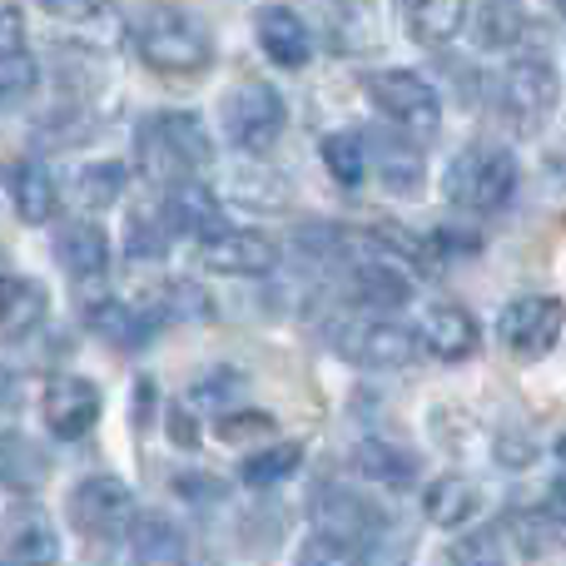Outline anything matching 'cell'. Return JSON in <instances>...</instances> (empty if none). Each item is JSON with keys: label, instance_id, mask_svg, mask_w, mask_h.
Returning a JSON list of instances; mask_svg holds the SVG:
<instances>
[{"label": "cell", "instance_id": "3957f363", "mask_svg": "<svg viewBox=\"0 0 566 566\" xmlns=\"http://www.w3.org/2000/svg\"><path fill=\"white\" fill-rule=\"evenodd\" d=\"M512 189H517V159L502 145L462 149L448 165V175H442V195L458 209H468V214H492V209H502L512 199Z\"/></svg>", "mask_w": 566, "mask_h": 566}, {"label": "cell", "instance_id": "e575fe53", "mask_svg": "<svg viewBox=\"0 0 566 566\" xmlns=\"http://www.w3.org/2000/svg\"><path fill=\"white\" fill-rule=\"evenodd\" d=\"M298 462H303L298 442H274V448L254 452V458L244 462V482H249V488H274V482H283V478H293V472H298Z\"/></svg>", "mask_w": 566, "mask_h": 566}, {"label": "cell", "instance_id": "74e56055", "mask_svg": "<svg viewBox=\"0 0 566 566\" xmlns=\"http://www.w3.org/2000/svg\"><path fill=\"white\" fill-rule=\"evenodd\" d=\"M169 249V234L155 224V219H129V234H125V254L135 259V264H155V259H165Z\"/></svg>", "mask_w": 566, "mask_h": 566}, {"label": "cell", "instance_id": "484cf974", "mask_svg": "<svg viewBox=\"0 0 566 566\" xmlns=\"http://www.w3.org/2000/svg\"><path fill=\"white\" fill-rule=\"evenodd\" d=\"M45 478H50L45 452H40L30 438H20L15 428L0 432V488H10V492H35Z\"/></svg>", "mask_w": 566, "mask_h": 566}, {"label": "cell", "instance_id": "1f68e13d", "mask_svg": "<svg viewBox=\"0 0 566 566\" xmlns=\"http://www.w3.org/2000/svg\"><path fill=\"white\" fill-rule=\"evenodd\" d=\"M155 298H159V303H145V308L155 313V323H169V318H179V323H205V318H214V303H209V293L199 289V283H189V279L165 283Z\"/></svg>", "mask_w": 566, "mask_h": 566}, {"label": "cell", "instance_id": "44dd1931", "mask_svg": "<svg viewBox=\"0 0 566 566\" xmlns=\"http://www.w3.org/2000/svg\"><path fill=\"white\" fill-rule=\"evenodd\" d=\"M478 507H482L478 482H472V478H458V472H448V478L428 482V492H422V512H428V522H432V527H442V532L468 527V522L478 517Z\"/></svg>", "mask_w": 566, "mask_h": 566}, {"label": "cell", "instance_id": "8992f818", "mask_svg": "<svg viewBox=\"0 0 566 566\" xmlns=\"http://www.w3.org/2000/svg\"><path fill=\"white\" fill-rule=\"evenodd\" d=\"M373 95V105L398 125V135L408 139H432L442 125V99L418 70H378V75L363 80Z\"/></svg>", "mask_w": 566, "mask_h": 566}, {"label": "cell", "instance_id": "4316f807", "mask_svg": "<svg viewBox=\"0 0 566 566\" xmlns=\"http://www.w3.org/2000/svg\"><path fill=\"white\" fill-rule=\"evenodd\" d=\"M532 20L517 10V0H482L478 15H472V40L482 50H512L527 40Z\"/></svg>", "mask_w": 566, "mask_h": 566}, {"label": "cell", "instance_id": "ac0fdd59", "mask_svg": "<svg viewBox=\"0 0 566 566\" xmlns=\"http://www.w3.org/2000/svg\"><path fill=\"white\" fill-rule=\"evenodd\" d=\"M85 323L99 333L105 343H115V348H145L149 338H155V313L145 308V303H125V298H95L85 303Z\"/></svg>", "mask_w": 566, "mask_h": 566}, {"label": "cell", "instance_id": "ee69618b", "mask_svg": "<svg viewBox=\"0 0 566 566\" xmlns=\"http://www.w3.org/2000/svg\"><path fill=\"white\" fill-rule=\"evenodd\" d=\"M175 492H179V497L219 502V497H224V482H214V478H175Z\"/></svg>", "mask_w": 566, "mask_h": 566}, {"label": "cell", "instance_id": "cb8c5ba5", "mask_svg": "<svg viewBox=\"0 0 566 566\" xmlns=\"http://www.w3.org/2000/svg\"><path fill=\"white\" fill-rule=\"evenodd\" d=\"M353 462H358V472L368 482H378V488H412V482H418V458H412L402 442H388V438L358 442Z\"/></svg>", "mask_w": 566, "mask_h": 566}, {"label": "cell", "instance_id": "83f0119b", "mask_svg": "<svg viewBox=\"0 0 566 566\" xmlns=\"http://www.w3.org/2000/svg\"><path fill=\"white\" fill-rule=\"evenodd\" d=\"M229 195L239 199L244 209H264V214H274V209H289V179L279 175V169H264V165H239L234 175H229Z\"/></svg>", "mask_w": 566, "mask_h": 566}, {"label": "cell", "instance_id": "5b68a950", "mask_svg": "<svg viewBox=\"0 0 566 566\" xmlns=\"http://www.w3.org/2000/svg\"><path fill=\"white\" fill-rule=\"evenodd\" d=\"M219 125H224V139L244 155H264V149L279 145L283 125H289V109H283V95L269 80H239L224 95V109H219Z\"/></svg>", "mask_w": 566, "mask_h": 566}, {"label": "cell", "instance_id": "9a60e30c", "mask_svg": "<svg viewBox=\"0 0 566 566\" xmlns=\"http://www.w3.org/2000/svg\"><path fill=\"white\" fill-rule=\"evenodd\" d=\"M254 35H259V50L279 70H303L313 60V35L293 6H264L254 15Z\"/></svg>", "mask_w": 566, "mask_h": 566}, {"label": "cell", "instance_id": "b9f144b4", "mask_svg": "<svg viewBox=\"0 0 566 566\" xmlns=\"http://www.w3.org/2000/svg\"><path fill=\"white\" fill-rule=\"evenodd\" d=\"M244 388V378H239V373H205V378L195 382V398L199 402H224V398H234V392Z\"/></svg>", "mask_w": 566, "mask_h": 566}, {"label": "cell", "instance_id": "7c38bea8", "mask_svg": "<svg viewBox=\"0 0 566 566\" xmlns=\"http://www.w3.org/2000/svg\"><path fill=\"white\" fill-rule=\"evenodd\" d=\"M363 155H368V169H378V185L388 195H418L422 189V149L418 139L398 135V129H378V135H363Z\"/></svg>", "mask_w": 566, "mask_h": 566}, {"label": "cell", "instance_id": "d590c367", "mask_svg": "<svg viewBox=\"0 0 566 566\" xmlns=\"http://www.w3.org/2000/svg\"><path fill=\"white\" fill-rule=\"evenodd\" d=\"M274 432H279L274 412H224V418L214 422V438L229 442V448H239V442H249V438H274Z\"/></svg>", "mask_w": 566, "mask_h": 566}, {"label": "cell", "instance_id": "f6af8a7d", "mask_svg": "<svg viewBox=\"0 0 566 566\" xmlns=\"http://www.w3.org/2000/svg\"><path fill=\"white\" fill-rule=\"evenodd\" d=\"M169 438H175L179 448H195V442H199V432H195V418L175 408V412H169Z\"/></svg>", "mask_w": 566, "mask_h": 566}, {"label": "cell", "instance_id": "ba28073f", "mask_svg": "<svg viewBox=\"0 0 566 566\" xmlns=\"http://www.w3.org/2000/svg\"><path fill=\"white\" fill-rule=\"evenodd\" d=\"M199 264L224 279H264L279 269V239L259 229H224L199 244Z\"/></svg>", "mask_w": 566, "mask_h": 566}, {"label": "cell", "instance_id": "d6986e66", "mask_svg": "<svg viewBox=\"0 0 566 566\" xmlns=\"http://www.w3.org/2000/svg\"><path fill=\"white\" fill-rule=\"evenodd\" d=\"M125 537L135 566H185V532L165 512H139Z\"/></svg>", "mask_w": 566, "mask_h": 566}, {"label": "cell", "instance_id": "603a6c76", "mask_svg": "<svg viewBox=\"0 0 566 566\" xmlns=\"http://www.w3.org/2000/svg\"><path fill=\"white\" fill-rule=\"evenodd\" d=\"M402 10V30H408V40H418V45H448L452 35H458L462 25V0H398Z\"/></svg>", "mask_w": 566, "mask_h": 566}, {"label": "cell", "instance_id": "d4e9b609", "mask_svg": "<svg viewBox=\"0 0 566 566\" xmlns=\"http://www.w3.org/2000/svg\"><path fill=\"white\" fill-rule=\"evenodd\" d=\"M348 293L353 303H368V308H402L412 293L408 269L392 264H348Z\"/></svg>", "mask_w": 566, "mask_h": 566}, {"label": "cell", "instance_id": "7402d4cb", "mask_svg": "<svg viewBox=\"0 0 566 566\" xmlns=\"http://www.w3.org/2000/svg\"><path fill=\"white\" fill-rule=\"evenodd\" d=\"M45 318V289L25 274H0V338H25Z\"/></svg>", "mask_w": 566, "mask_h": 566}, {"label": "cell", "instance_id": "f1b7e54d", "mask_svg": "<svg viewBox=\"0 0 566 566\" xmlns=\"http://www.w3.org/2000/svg\"><path fill=\"white\" fill-rule=\"evenodd\" d=\"M512 542H517L527 557H547L562 542V502H537V507L517 512L512 517Z\"/></svg>", "mask_w": 566, "mask_h": 566}, {"label": "cell", "instance_id": "7bdbcfd3", "mask_svg": "<svg viewBox=\"0 0 566 566\" xmlns=\"http://www.w3.org/2000/svg\"><path fill=\"white\" fill-rule=\"evenodd\" d=\"M25 408V392H20V378L15 373H6L0 368V432L10 428V422H15V412Z\"/></svg>", "mask_w": 566, "mask_h": 566}, {"label": "cell", "instance_id": "2e32d148", "mask_svg": "<svg viewBox=\"0 0 566 566\" xmlns=\"http://www.w3.org/2000/svg\"><path fill=\"white\" fill-rule=\"evenodd\" d=\"M557 95H562V80L547 60H517V65H507V75H502V99H507V109L517 119H527V125L552 115Z\"/></svg>", "mask_w": 566, "mask_h": 566}, {"label": "cell", "instance_id": "277c9868", "mask_svg": "<svg viewBox=\"0 0 566 566\" xmlns=\"http://www.w3.org/2000/svg\"><path fill=\"white\" fill-rule=\"evenodd\" d=\"M328 348L368 373H398L418 363V333L392 318H343L328 328Z\"/></svg>", "mask_w": 566, "mask_h": 566}, {"label": "cell", "instance_id": "52a82bcc", "mask_svg": "<svg viewBox=\"0 0 566 566\" xmlns=\"http://www.w3.org/2000/svg\"><path fill=\"white\" fill-rule=\"evenodd\" d=\"M129 522H135V492L119 478H109V472H95V478H85L70 492V527L80 537L115 542L129 532Z\"/></svg>", "mask_w": 566, "mask_h": 566}, {"label": "cell", "instance_id": "4fadbf2b", "mask_svg": "<svg viewBox=\"0 0 566 566\" xmlns=\"http://www.w3.org/2000/svg\"><path fill=\"white\" fill-rule=\"evenodd\" d=\"M478 343H482V328L462 303H438V308H428L418 323V348H428L432 358H442V363L472 358Z\"/></svg>", "mask_w": 566, "mask_h": 566}, {"label": "cell", "instance_id": "f35d334b", "mask_svg": "<svg viewBox=\"0 0 566 566\" xmlns=\"http://www.w3.org/2000/svg\"><path fill=\"white\" fill-rule=\"evenodd\" d=\"M298 566H358V557H353L348 542H333V537H318V532H313V537L298 547Z\"/></svg>", "mask_w": 566, "mask_h": 566}, {"label": "cell", "instance_id": "9c48e42d", "mask_svg": "<svg viewBox=\"0 0 566 566\" xmlns=\"http://www.w3.org/2000/svg\"><path fill=\"white\" fill-rule=\"evenodd\" d=\"M562 298L552 293H527V298H512L497 318V338L507 343L512 353H552L562 343Z\"/></svg>", "mask_w": 566, "mask_h": 566}, {"label": "cell", "instance_id": "836d02e7", "mask_svg": "<svg viewBox=\"0 0 566 566\" xmlns=\"http://www.w3.org/2000/svg\"><path fill=\"white\" fill-rule=\"evenodd\" d=\"M323 169L338 179L343 189H358L368 179V155H363V135L343 129V135H328L323 139Z\"/></svg>", "mask_w": 566, "mask_h": 566}, {"label": "cell", "instance_id": "d6a6232c", "mask_svg": "<svg viewBox=\"0 0 566 566\" xmlns=\"http://www.w3.org/2000/svg\"><path fill=\"white\" fill-rule=\"evenodd\" d=\"M353 557H358V566H412V532L402 522L382 517L363 537V552H353Z\"/></svg>", "mask_w": 566, "mask_h": 566}, {"label": "cell", "instance_id": "e0dca14e", "mask_svg": "<svg viewBox=\"0 0 566 566\" xmlns=\"http://www.w3.org/2000/svg\"><path fill=\"white\" fill-rule=\"evenodd\" d=\"M55 259L65 264V274L75 283H90V279H105L109 269V234L90 219H70L60 224L55 234Z\"/></svg>", "mask_w": 566, "mask_h": 566}, {"label": "cell", "instance_id": "6da1fadb", "mask_svg": "<svg viewBox=\"0 0 566 566\" xmlns=\"http://www.w3.org/2000/svg\"><path fill=\"white\" fill-rule=\"evenodd\" d=\"M139 175L149 185H179V179H199V169L214 165V139H209L205 119L195 109H159L139 125Z\"/></svg>", "mask_w": 566, "mask_h": 566}, {"label": "cell", "instance_id": "f546056e", "mask_svg": "<svg viewBox=\"0 0 566 566\" xmlns=\"http://www.w3.org/2000/svg\"><path fill=\"white\" fill-rule=\"evenodd\" d=\"M6 552H10V562H20V566H55L60 537L45 517H20L15 527L6 532Z\"/></svg>", "mask_w": 566, "mask_h": 566}, {"label": "cell", "instance_id": "4dcf8cb0", "mask_svg": "<svg viewBox=\"0 0 566 566\" xmlns=\"http://www.w3.org/2000/svg\"><path fill=\"white\" fill-rule=\"evenodd\" d=\"M125 185H129V169L119 165V159H99V165H85L75 175V205L80 209H109V205H119V195H125Z\"/></svg>", "mask_w": 566, "mask_h": 566}, {"label": "cell", "instance_id": "60d3db41", "mask_svg": "<svg viewBox=\"0 0 566 566\" xmlns=\"http://www.w3.org/2000/svg\"><path fill=\"white\" fill-rule=\"evenodd\" d=\"M458 566H507L502 562V547H497V532H478L458 547Z\"/></svg>", "mask_w": 566, "mask_h": 566}, {"label": "cell", "instance_id": "8d00e7d4", "mask_svg": "<svg viewBox=\"0 0 566 566\" xmlns=\"http://www.w3.org/2000/svg\"><path fill=\"white\" fill-rule=\"evenodd\" d=\"M40 80V65L25 45L0 50V95H30Z\"/></svg>", "mask_w": 566, "mask_h": 566}, {"label": "cell", "instance_id": "30bf717a", "mask_svg": "<svg viewBox=\"0 0 566 566\" xmlns=\"http://www.w3.org/2000/svg\"><path fill=\"white\" fill-rule=\"evenodd\" d=\"M159 229L169 239H214L224 234V209H219V195L205 185V179H179V185L165 189V205H159Z\"/></svg>", "mask_w": 566, "mask_h": 566}, {"label": "cell", "instance_id": "8fae6325", "mask_svg": "<svg viewBox=\"0 0 566 566\" xmlns=\"http://www.w3.org/2000/svg\"><path fill=\"white\" fill-rule=\"evenodd\" d=\"M40 408H45V422L60 442H80L99 422L105 398H99V388L90 378H80V373H55V378L45 382Z\"/></svg>", "mask_w": 566, "mask_h": 566}, {"label": "cell", "instance_id": "ffe728a7", "mask_svg": "<svg viewBox=\"0 0 566 566\" xmlns=\"http://www.w3.org/2000/svg\"><path fill=\"white\" fill-rule=\"evenodd\" d=\"M10 199H15V214L25 224H50L60 209V189L55 175L45 169V159H20L10 165Z\"/></svg>", "mask_w": 566, "mask_h": 566}, {"label": "cell", "instance_id": "5bb4252c", "mask_svg": "<svg viewBox=\"0 0 566 566\" xmlns=\"http://www.w3.org/2000/svg\"><path fill=\"white\" fill-rule=\"evenodd\" d=\"M313 522H318V537L363 542V537H368V532L382 522V512H373V502H363L358 492L323 482V488L313 492Z\"/></svg>", "mask_w": 566, "mask_h": 566}, {"label": "cell", "instance_id": "7a4b0ae2", "mask_svg": "<svg viewBox=\"0 0 566 566\" xmlns=\"http://www.w3.org/2000/svg\"><path fill=\"white\" fill-rule=\"evenodd\" d=\"M135 50L159 75H199L214 60V35L199 15L179 6H149L135 20Z\"/></svg>", "mask_w": 566, "mask_h": 566}, {"label": "cell", "instance_id": "ab89813d", "mask_svg": "<svg viewBox=\"0 0 566 566\" xmlns=\"http://www.w3.org/2000/svg\"><path fill=\"white\" fill-rule=\"evenodd\" d=\"M40 10L65 20V25H90V20H99L109 10V0H40Z\"/></svg>", "mask_w": 566, "mask_h": 566}]
</instances>
